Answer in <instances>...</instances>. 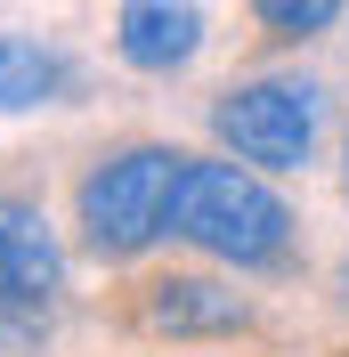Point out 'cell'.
Masks as SVG:
<instances>
[{
    "label": "cell",
    "instance_id": "1",
    "mask_svg": "<svg viewBox=\"0 0 349 357\" xmlns=\"http://www.w3.org/2000/svg\"><path fill=\"white\" fill-rule=\"evenodd\" d=\"M171 236L179 244L211 252L228 268H284L292 252V211L284 195L268 187L252 162H211V155H187L171 187Z\"/></svg>",
    "mask_w": 349,
    "mask_h": 357
},
{
    "label": "cell",
    "instance_id": "6",
    "mask_svg": "<svg viewBox=\"0 0 349 357\" xmlns=\"http://www.w3.org/2000/svg\"><path fill=\"white\" fill-rule=\"evenodd\" d=\"M114 49H122V66H138V73H179L203 49V8L195 0H122Z\"/></svg>",
    "mask_w": 349,
    "mask_h": 357
},
{
    "label": "cell",
    "instance_id": "5",
    "mask_svg": "<svg viewBox=\"0 0 349 357\" xmlns=\"http://www.w3.org/2000/svg\"><path fill=\"white\" fill-rule=\"evenodd\" d=\"M138 325L147 333H244L252 309H244L236 284H219V276H147L138 284Z\"/></svg>",
    "mask_w": 349,
    "mask_h": 357
},
{
    "label": "cell",
    "instance_id": "2",
    "mask_svg": "<svg viewBox=\"0 0 349 357\" xmlns=\"http://www.w3.org/2000/svg\"><path fill=\"white\" fill-rule=\"evenodd\" d=\"M179 171H187V155L179 146H122V155H106L98 171L82 178V195H73V220H82V244L89 260H138V252L154 244V236H171V187Z\"/></svg>",
    "mask_w": 349,
    "mask_h": 357
},
{
    "label": "cell",
    "instance_id": "10",
    "mask_svg": "<svg viewBox=\"0 0 349 357\" xmlns=\"http://www.w3.org/2000/svg\"><path fill=\"white\" fill-rule=\"evenodd\" d=\"M341 162H349V146H341Z\"/></svg>",
    "mask_w": 349,
    "mask_h": 357
},
{
    "label": "cell",
    "instance_id": "9",
    "mask_svg": "<svg viewBox=\"0 0 349 357\" xmlns=\"http://www.w3.org/2000/svg\"><path fill=\"white\" fill-rule=\"evenodd\" d=\"M333 301L349 309V252H341V268H333Z\"/></svg>",
    "mask_w": 349,
    "mask_h": 357
},
{
    "label": "cell",
    "instance_id": "4",
    "mask_svg": "<svg viewBox=\"0 0 349 357\" xmlns=\"http://www.w3.org/2000/svg\"><path fill=\"white\" fill-rule=\"evenodd\" d=\"M66 292V252L41 203L0 195V309H49Z\"/></svg>",
    "mask_w": 349,
    "mask_h": 357
},
{
    "label": "cell",
    "instance_id": "8",
    "mask_svg": "<svg viewBox=\"0 0 349 357\" xmlns=\"http://www.w3.org/2000/svg\"><path fill=\"white\" fill-rule=\"evenodd\" d=\"M252 17L276 33V41H309V33H325L341 17V0H252Z\"/></svg>",
    "mask_w": 349,
    "mask_h": 357
},
{
    "label": "cell",
    "instance_id": "3",
    "mask_svg": "<svg viewBox=\"0 0 349 357\" xmlns=\"http://www.w3.org/2000/svg\"><path fill=\"white\" fill-rule=\"evenodd\" d=\"M317 82H292V73H260V82H236L219 89L211 106V130L219 146L252 171H301L317 155Z\"/></svg>",
    "mask_w": 349,
    "mask_h": 357
},
{
    "label": "cell",
    "instance_id": "7",
    "mask_svg": "<svg viewBox=\"0 0 349 357\" xmlns=\"http://www.w3.org/2000/svg\"><path fill=\"white\" fill-rule=\"evenodd\" d=\"M73 89V66L57 49L24 41V33H0V114H33V106H57Z\"/></svg>",
    "mask_w": 349,
    "mask_h": 357
}]
</instances>
